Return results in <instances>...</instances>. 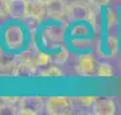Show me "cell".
<instances>
[{
    "instance_id": "cell-8",
    "label": "cell",
    "mask_w": 121,
    "mask_h": 115,
    "mask_svg": "<svg viewBox=\"0 0 121 115\" xmlns=\"http://www.w3.org/2000/svg\"><path fill=\"white\" fill-rule=\"evenodd\" d=\"M93 112L97 115H113L116 112V104L110 98H97L93 104Z\"/></svg>"
},
{
    "instance_id": "cell-2",
    "label": "cell",
    "mask_w": 121,
    "mask_h": 115,
    "mask_svg": "<svg viewBox=\"0 0 121 115\" xmlns=\"http://www.w3.org/2000/svg\"><path fill=\"white\" fill-rule=\"evenodd\" d=\"M4 44L9 50H17L24 43V31L19 24H9L4 30Z\"/></svg>"
},
{
    "instance_id": "cell-7",
    "label": "cell",
    "mask_w": 121,
    "mask_h": 115,
    "mask_svg": "<svg viewBox=\"0 0 121 115\" xmlns=\"http://www.w3.org/2000/svg\"><path fill=\"white\" fill-rule=\"evenodd\" d=\"M8 9L11 17L24 20L30 15V1L28 0H9Z\"/></svg>"
},
{
    "instance_id": "cell-4",
    "label": "cell",
    "mask_w": 121,
    "mask_h": 115,
    "mask_svg": "<svg viewBox=\"0 0 121 115\" xmlns=\"http://www.w3.org/2000/svg\"><path fill=\"white\" fill-rule=\"evenodd\" d=\"M46 103L40 96H23L20 98V111L19 114L24 115H36L43 112Z\"/></svg>"
},
{
    "instance_id": "cell-9",
    "label": "cell",
    "mask_w": 121,
    "mask_h": 115,
    "mask_svg": "<svg viewBox=\"0 0 121 115\" xmlns=\"http://www.w3.org/2000/svg\"><path fill=\"white\" fill-rule=\"evenodd\" d=\"M13 76H20V78H32L35 75H38L36 72V66L31 62L27 60H20L16 63L15 68H13Z\"/></svg>"
},
{
    "instance_id": "cell-18",
    "label": "cell",
    "mask_w": 121,
    "mask_h": 115,
    "mask_svg": "<svg viewBox=\"0 0 121 115\" xmlns=\"http://www.w3.org/2000/svg\"><path fill=\"white\" fill-rule=\"evenodd\" d=\"M106 43H108V50L109 52H112V54H114V52H117V50H118V42H117V38L116 36H113V35H109L108 39H106Z\"/></svg>"
},
{
    "instance_id": "cell-15",
    "label": "cell",
    "mask_w": 121,
    "mask_h": 115,
    "mask_svg": "<svg viewBox=\"0 0 121 115\" xmlns=\"http://www.w3.org/2000/svg\"><path fill=\"white\" fill-rule=\"evenodd\" d=\"M50 62H51L50 55L39 51L38 55H36V59H35V66H36V67H44V66H47Z\"/></svg>"
},
{
    "instance_id": "cell-3",
    "label": "cell",
    "mask_w": 121,
    "mask_h": 115,
    "mask_svg": "<svg viewBox=\"0 0 121 115\" xmlns=\"http://www.w3.org/2000/svg\"><path fill=\"white\" fill-rule=\"evenodd\" d=\"M91 9L82 1H73L66 7V17L69 21H85L89 20Z\"/></svg>"
},
{
    "instance_id": "cell-12",
    "label": "cell",
    "mask_w": 121,
    "mask_h": 115,
    "mask_svg": "<svg viewBox=\"0 0 121 115\" xmlns=\"http://www.w3.org/2000/svg\"><path fill=\"white\" fill-rule=\"evenodd\" d=\"M30 15L39 20H43L47 16L46 0H31L30 1Z\"/></svg>"
},
{
    "instance_id": "cell-21",
    "label": "cell",
    "mask_w": 121,
    "mask_h": 115,
    "mask_svg": "<svg viewBox=\"0 0 121 115\" xmlns=\"http://www.w3.org/2000/svg\"><path fill=\"white\" fill-rule=\"evenodd\" d=\"M73 35H74V36H85V35H87V28L85 26H77V27H74Z\"/></svg>"
},
{
    "instance_id": "cell-16",
    "label": "cell",
    "mask_w": 121,
    "mask_h": 115,
    "mask_svg": "<svg viewBox=\"0 0 121 115\" xmlns=\"http://www.w3.org/2000/svg\"><path fill=\"white\" fill-rule=\"evenodd\" d=\"M117 23H118V16L116 13V9L110 8L108 11V28L112 30V28H116Z\"/></svg>"
},
{
    "instance_id": "cell-20",
    "label": "cell",
    "mask_w": 121,
    "mask_h": 115,
    "mask_svg": "<svg viewBox=\"0 0 121 115\" xmlns=\"http://www.w3.org/2000/svg\"><path fill=\"white\" fill-rule=\"evenodd\" d=\"M7 15H9L8 0H0V17H5Z\"/></svg>"
},
{
    "instance_id": "cell-19",
    "label": "cell",
    "mask_w": 121,
    "mask_h": 115,
    "mask_svg": "<svg viewBox=\"0 0 121 115\" xmlns=\"http://www.w3.org/2000/svg\"><path fill=\"white\" fill-rule=\"evenodd\" d=\"M77 99V102L79 103V104H82L83 107H89V106H93L95 102V96H78Z\"/></svg>"
},
{
    "instance_id": "cell-1",
    "label": "cell",
    "mask_w": 121,
    "mask_h": 115,
    "mask_svg": "<svg viewBox=\"0 0 121 115\" xmlns=\"http://www.w3.org/2000/svg\"><path fill=\"white\" fill-rule=\"evenodd\" d=\"M46 112L50 115H69L73 112V98L69 96H50L46 100Z\"/></svg>"
},
{
    "instance_id": "cell-13",
    "label": "cell",
    "mask_w": 121,
    "mask_h": 115,
    "mask_svg": "<svg viewBox=\"0 0 121 115\" xmlns=\"http://www.w3.org/2000/svg\"><path fill=\"white\" fill-rule=\"evenodd\" d=\"M39 76H52V78H62L63 76V72L60 71L58 67H55V66H50V67L44 68V70H42V71H39L38 72Z\"/></svg>"
},
{
    "instance_id": "cell-17",
    "label": "cell",
    "mask_w": 121,
    "mask_h": 115,
    "mask_svg": "<svg viewBox=\"0 0 121 115\" xmlns=\"http://www.w3.org/2000/svg\"><path fill=\"white\" fill-rule=\"evenodd\" d=\"M67 58H69V51H67L65 47H62L60 51L56 52L55 55H54L52 60H54L55 63H58V64H62V63H65L66 60H67Z\"/></svg>"
},
{
    "instance_id": "cell-6",
    "label": "cell",
    "mask_w": 121,
    "mask_h": 115,
    "mask_svg": "<svg viewBox=\"0 0 121 115\" xmlns=\"http://www.w3.org/2000/svg\"><path fill=\"white\" fill-rule=\"evenodd\" d=\"M65 34H66V27L65 26L52 24V26H48L43 30L42 38H43V42L47 44V47H51L54 44H58V43L63 42Z\"/></svg>"
},
{
    "instance_id": "cell-10",
    "label": "cell",
    "mask_w": 121,
    "mask_h": 115,
    "mask_svg": "<svg viewBox=\"0 0 121 115\" xmlns=\"http://www.w3.org/2000/svg\"><path fill=\"white\" fill-rule=\"evenodd\" d=\"M66 7L63 0H46L47 16L51 19H62L66 16Z\"/></svg>"
},
{
    "instance_id": "cell-11",
    "label": "cell",
    "mask_w": 121,
    "mask_h": 115,
    "mask_svg": "<svg viewBox=\"0 0 121 115\" xmlns=\"http://www.w3.org/2000/svg\"><path fill=\"white\" fill-rule=\"evenodd\" d=\"M19 62V58L8 52L0 51V72L1 74H12L13 68Z\"/></svg>"
},
{
    "instance_id": "cell-24",
    "label": "cell",
    "mask_w": 121,
    "mask_h": 115,
    "mask_svg": "<svg viewBox=\"0 0 121 115\" xmlns=\"http://www.w3.org/2000/svg\"><path fill=\"white\" fill-rule=\"evenodd\" d=\"M0 51H1V50H0Z\"/></svg>"
},
{
    "instance_id": "cell-25",
    "label": "cell",
    "mask_w": 121,
    "mask_h": 115,
    "mask_svg": "<svg viewBox=\"0 0 121 115\" xmlns=\"http://www.w3.org/2000/svg\"><path fill=\"white\" fill-rule=\"evenodd\" d=\"M8 1H9V0H8Z\"/></svg>"
},
{
    "instance_id": "cell-5",
    "label": "cell",
    "mask_w": 121,
    "mask_h": 115,
    "mask_svg": "<svg viewBox=\"0 0 121 115\" xmlns=\"http://www.w3.org/2000/svg\"><path fill=\"white\" fill-rule=\"evenodd\" d=\"M97 70H98V64L91 54H85L78 58L77 64H75V71L78 75L93 76V75H97Z\"/></svg>"
},
{
    "instance_id": "cell-23",
    "label": "cell",
    "mask_w": 121,
    "mask_h": 115,
    "mask_svg": "<svg viewBox=\"0 0 121 115\" xmlns=\"http://www.w3.org/2000/svg\"><path fill=\"white\" fill-rule=\"evenodd\" d=\"M1 104H4V98H0V106Z\"/></svg>"
},
{
    "instance_id": "cell-22",
    "label": "cell",
    "mask_w": 121,
    "mask_h": 115,
    "mask_svg": "<svg viewBox=\"0 0 121 115\" xmlns=\"http://www.w3.org/2000/svg\"><path fill=\"white\" fill-rule=\"evenodd\" d=\"M89 3H91L93 5H95V7H104V5H106L110 1V0H87Z\"/></svg>"
},
{
    "instance_id": "cell-14",
    "label": "cell",
    "mask_w": 121,
    "mask_h": 115,
    "mask_svg": "<svg viewBox=\"0 0 121 115\" xmlns=\"http://www.w3.org/2000/svg\"><path fill=\"white\" fill-rule=\"evenodd\" d=\"M97 75L102 78L106 76H112L113 75V68L110 64L108 63H99L98 64V70H97Z\"/></svg>"
}]
</instances>
